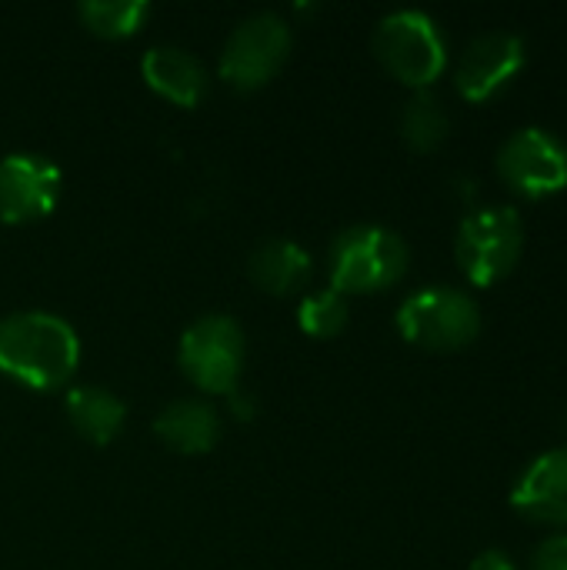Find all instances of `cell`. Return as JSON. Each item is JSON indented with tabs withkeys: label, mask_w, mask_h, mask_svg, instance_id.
<instances>
[{
	"label": "cell",
	"mask_w": 567,
	"mask_h": 570,
	"mask_svg": "<svg viewBox=\"0 0 567 570\" xmlns=\"http://www.w3.org/2000/svg\"><path fill=\"white\" fill-rule=\"evenodd\" d=\"M67 421L77 431V438H84L94 448H104L124 431L127 407L117 394L87 384L67 394Z\"/></svg>",
	"instance_id": "15"
},
{
	"label": "cell",
	"mask_w": 567,
	"mask_h": 570,
	"mask_svg": "<svg viewBox=\"0 0 567 570\" xmlns=\"http://www.w3.org/2000/svg\"><path fill=\"white\" fill-rule=\"evenodd\" d=\"M531 570H567V534H555L538 544Z\"/></svg>",
	"instance_id": "19"
},
{
	"label": "cell",
	"mask_w": 567,
	"mask_h": 570,
	"mask_svg": "<svg viewBox=\"0 0 567 570\" xmlns=\"http://www.w3.org/2000/svg\"><path fill=\"white\" fill-rule=\"evenodd\" d=\"M348 317H351V307H348V297L338 294L334 287L328 291H314L301 301L297 307V324L304 334L311 337H338L344 327H348Z\"/></svg>",
	"instance_id": "18"
},
{
	"label": "cell",
	"mask_w": 567,
	"mask_h": 570,
	"mask_svg": "<svg viewBox=\"0 0 567 570\" xmlns=\"http://www.w3.org/2000/svg\"><path fill=\"white\" fill-rule=\"evenodd\" d=\"M411 264V250L401 234L381 224H354L341 230L328 250L331 287L338 294H374L394 287Z\"/></svg>",
	"instance_id": "2"
},
{
	"label": "cell",
	"mask_w": 567,
	"mask_h": 570,
	"mask_svg": "<svg viewBox=\"0 0 567 570\" xmlns=\"http://www.w3.org/2000/svg\"><path fill=\"white\" fill-rule=\"evenodd\" d=\"M80 364L77 331L47 311H20L0 321V374L30 387L57 391Z\"/></svg>",
	"instance_id": "1"
},
{
	"label": "cell",
	"mask_w": 567,
	"mask_h": 570,
	"mask_svg": "<svg viewBox=\"0 0 567 570\" xmlns=\"http://www.w3.org/2000/svg\"><path fill=\"white\" fill-rule=\"evenodd\" d=\"M471 570H518V564L511 561L508 551L491 548V551H485V554H478V558L471 561Z\"/></svg>",
	"instance_id": "20"
},
{
	"label": "cell",
	"mask_w": 567,
	"mask_h": 570,
	"mask_svg": "<svg viewBox=\"0 0 567 570\" xmlns=\"http://www.w3.org/2000/svg\"><path fill=\"white\" fill-rule=\"evenodd\" d=\"M244 357H247L244 331L227 314H207L194 321L177 347V364L184 377L204 394H221V397L237 394Z\"/></svg>",
	"instance_id": "3"
},
{
	"label": "cell",
	"mask_w": 567,
	"mask_h": 570,
	"mask_svg": "<svg viewBox=\"0 0 567 570\" xmlns=\"http://www.w3.org/2000/svg\"><path fill=\"white\" fill-rule=\"evenodd\" d=\"M448 127H451V120H448L444 107L428 90H418L401 114V134H404L408 147L418 154L438 150L448 137Z\"/></svg>",
	"instance_id": "17"
},
{
	"label": "cell",
	"mask_w": 567,
	"mask_h": 570,
	"mask_svg": "<svg viewBox=\"0 0 567 570\" xmlns=\"http://www.w3.org/2000/svg\"><path fill=\"white\" fill-rule=\"evenodd\" d=\"M498 177L521 197L541 200L567 187V147L541 127L515 130L498 150Z\"/></svg>",
	"instance_id": "8"
},
{
	"label": "cell",
	"mask_w": 567,
	"mask_h": 570,
	"mask_svg": "<svg viewBox=\"0 0 567 570\" xmlns=\"http://www.w3.org/2000/svg\"><path fill=\"white\" fill-rule=\"evenodd\" d=\"M140 73L150 83V90H157L164 100L177 107H197L207 94L204 63L190 50L174 47V43L150 47L140 60Z\"/></svg>",
	"instance_id": "12"
},
{
	"label": "cell",
	"mask_w": 567,
	"mask_h": 570,
	"mask_svg": "<svg viewBox=\"0 0 567 570\" xmlns=\"http://www.w3.org/2000/svg\"><path fill=\"white\" fill-rule=\"evenodd\" d=\"M60 167L40 154H7L0 160V220L30 224L60 200Z\"/></svg>",
	"instance_id": "9"
},
{
	"label": "cell",
	"mask_w": 567,
	"mask_h": 570,
	"mask_svg": "<svg viewBox=\"0 0 567 570\" xmlns=\"http://www.w3.org/2000/svg\"><path fill=\"white\" fill-rule=\"evenodd\" d=\"M291 53V27L277 13H254L234 27L221 53V77L234 90H257L284 67Z\"/></svg>",
	"instance_id": "7"
},
{
	"label": "cell",
	"mask_w": 567,
	"mask_h": 570,
	"mask_svg": "<svg viewBox=\"0 0 567 570\" xmlns=\"http://www.w3.org/2000/svg\"><path fill=\"white\" fill-rule=\"evenodd\" d=\"M154 434L177 454H207L221 438V417L204 401H174L157 414Z\"/></svg>",
	"instance_id": "14"
},
{
	"label": "cell",
	"mask_w": 567,
	"mask_h": 570,
	"mask_svg": "<svg viewBox=\"0 0 567 570\" xmlns=\"http://www.w3.org/2000/svg\"><path fill=\"white\" fill-rule=\"evenodd\" d=\"M525 67V40L508 30H491L475 37L454 70V87L465 100H491L518 70Z\"/></svg>",
	"instance_id": "10"
},
{
	"label": "cell",
	"mask_w": 567,
	"mask_h": 570,
	"mask_svg": "<svg viewBox=\"0 0 567 570\" xmlns=\"http://www.w3.org/2000/svg\"><path fill=\"white\" fill-rule=\"evenodd\" d=\"M525 250V224L515 207H485L461 220L454 254L465 277L478 287L505 281Z\"/></svg>",
	"instance_id": "6"
},
{
	"label": "cell",
	"mask_w": 567,
	"mask_h": 570,
	"mask_svg": "<svg viewBox=\"0 0 567 570\" xmlns=\"http://www.w3.org/2000/svg\"><path fill=\"white\" fill-rule=\"evenodd\" d=\"M398 331L408 344L448 354L481 334V307L454 287H424L398 307Z\"/></svg>",
	"instance_id": "5"
},
{
	"label": "cell",
	"mask_w": 567,
	"mask_h": 570,
	"mask_svg": "<svg viewBox=\"0 0 567 570\" xmlns=\"http://www.w3.org/2000/svg\"><path fill=\"white\" fill-rule=\"evenodd\" d=\"M511 508L535 524H567V448L538 454L511 491Z\"/></svg>",
	"instance_id": "11"
},
{
	"label": "cell",
	"mask_w": 567,
	"mask_h": 570,
	"mask_svg": "<svg viewBox=\"0 0 567 570\" xmlns=\"http://www.w3.org/2000/svg\"><path fill=\"white\" fill-rule=\"evenodd\" d=\"M311 274H314L311 254L301 244L284 240V237L264 240L247 257V277L254 281V287H261L264 294H274V297L301 294L307 287Z\"/></svg>",
	"instance_id": "13"
},
{
	"label": "cell",
	"mask_w": 567,
	"mask_h": 570,
	"mask_svg": "<svg viewBox=\"0 0 567 570\" xmlns=\"http://www.w3.org/2000/svg\"><path fill=\"white\" fill-rule=\"evenodd\" d=\"M374 53L391 77L428 90L448 63V43L438 23L421 10H394L374 30Z\"/></svg>",
	"instance_id": "4"
},
{
	"label": "cell",
	"mask_w": 567,
	"mask_h": 570,
	"mask_svg": "<svg viewBox=\"0 0 567 570\" xmlns=\"http://www.w3.org/2000/svg\"><path fill=\"white\" fill-rule=\"evenodd\" d=\"M150 7L144 0H87L77 7V17L84 27L104 40H124L134 37L147 23Z\"/></svg>",
	"instance_id": "16"
},
{
	"label": "cell",
	"mask_w": 567,
	"mask_h": 570,
	"mask_svg": "<svg viewBox=\"0 0 567 570\" xmlns=\"http://www.w3.org/2000/svg\"><path fill=\"white\" fill-rule=\"evenodd\" d=\"M565 434H567V417H565Z\"/></svg>",
	"instance_id": "21"
}]
</instances>
